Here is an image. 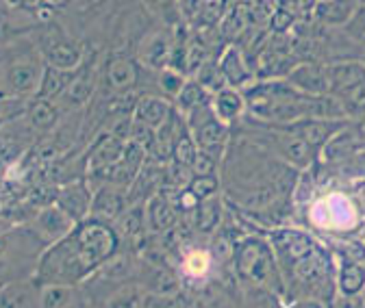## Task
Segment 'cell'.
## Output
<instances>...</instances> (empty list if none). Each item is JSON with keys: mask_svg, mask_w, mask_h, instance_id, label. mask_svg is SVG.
I'll use <instances>...</instances> for the list:
<instances>
[{"mask_svg": "<svg viewBox=\"0 0 365 308\" xmlns=\"http://www.w3.org/2000/svg\"><path fill=\"white\" fill-rule=\"evenodd\" d=\"M122 237L113 222L101 217H87L74 226V230L48 245L35 267V282L76 287L94 276L107 260L118 256Z\"/></svg>", "mask_w": 365, "mask_h": 308, "instance_id": "1", "label": "cell"}, {"mask_svg": "<svg viewBox=\"0 0 365 308\" xmlns=\"http://www.w3.org/2000/svg\"><path fill=\"white\" fill-rule=\"evenodd\" d=\"M248 111L263 124L285 126L300 120H346L348 113L337 98L311 96L287 80L252 83L242 90Z\"/></svg>", "mask_w": 365, "mask_h": 308, "instance_id": "2", "label": "cell"}, {"mask_svg": "<svg viewBox=\"0 0 365 308\" xmlns=\"http://www.w3.org/2000/svg\"><path fill=\"white\" fill-rule=\"evenodd\" d=\"M233 265H235V274L244 282L267 289L269 293H277V295L285 293V280H283L277 254H274L269 241L259 239V237L235 241Z\"/></svg>", "mask_w": 365, "mask_h": 308, "instance_id": "3", "label": "cell"}, {"mask_svg": "<svg viewBox=\"0 0 365 308\" xmlns=\"http://www.w3.org/2000/svg\"><path fill=\"white\" fill-rule=\"evenodd\" d=\"M331 96L341 102L348 115L365 111V63L348 61L329 68Z\"/></svg>", "mask_w": 365, "mask_h": 308, "instance_id": "4", "label": "cell"}, {"mask_svg": "<svg viewBox=\"0 0 365 308\" xmlns=\"http://www.w3.org/2000/svg\"><path fill=\"white\" fill-rule=\"evenodd\" d=\"M190 135L194 137L200 152H207L215 161L222 159L226 144H228V124H224L211 109V105H205L190 113L185 117Z\"/></svg>", "mask_w": 365, "mask_h": 308, "instance_id": "5", "label": "cell"}, {"mask_svg": "<svg viewBox=\"0 0 365 308\" xmlns=\"http://www.w3.org/2000/svg\"><path fill=\"white\" fill-rule=\"evenodd\" d=\"M267 126L292 133V135L300 137L302 142H307L311 148L319 150L346 126V120H300V122L285 124V126H272V124H267Z\"/></svg>", "mask_w": 365, "mask_h": 308, "instance_id": "6", "label": "cell"}, {"mask_svg": "<svg viewBox=\"0 0 365 308\" xmlns=\"http://www.w3.org/2000/svg\"><path fill=\"white\" fill-rule=\"evenodd\" d=\"M74 226H76L74 219L70 215H66L57 204L43 206L35 215L33 224H31L33 233L46 243V248L57 243V241H61V239H66L74 230Z\"/></svg>", "mask_w": 365, "mask_h": 308, "instance_id": "7", "label": "cell"}, {"mask_svg": "<svg viewBox=\"0 0 365 308\" xmlns=\"http://www.w3.org/2000/svg\"><path fill=\"white\" fill-rule=\"evenodd\" d=\"M263 137H267V144L274 148V152L281 154L296 169H307L315 161L317 150L311 148L307 142H302L300 137H296L292 133H285V130H277V128H269V133H265Z\"/></svg>", "mask_w": 365, "mask_h": 308, "instance_id": "8", "label": "cell"}, {"mask_svg": "<svg viewBox=\"0 0 365 308\" xmlns=\"http://www.w3.org/2000/svg\"><path fill=\"white\" fill-rule=\"evenodd\" d=\"M329 68L331 65H322V63H302L296 65L285 80L289 85H294L296 90L311 94V96H329L331 92V76H329Z\"/></svg>", "mask_w": 365, "mask_h": 308, "instance_id": "9", "label": "cell"}, {"mask_svg": "<svg viewBox=\"0 0 365 308\" xmlns=\"http://www.w3.org/2000/svg\"><path fill=\"white\" fill-rule=\"evenodd\" d=\"M91 202H94V189H91L87 183H81V181L61 187L57 191V200H55V204L66 215H70L76 224L91 215Z\"/></svg>", "mask_w": 365, "mask_h": 308, "instance_id": "10", "label": "cell"}, {"mask_svg": "<svg viewBox=\"0 0 365 308\" xmlns=\"http://www.w3.org/2000/svg\"><path fill=\"white\" fill-rule=\"evenodd\" d=\"M217 65H220V72L226 80L228 87H233V90H246L255 83V70L248 65L244 53L237 48V46H228L222 57L217 59Z\"/></svg>", "mask_w": 365, "mask_h": 308, "instance_id": "11", "label": "cell"}, {"mask_svg": "<svg viewBox=\"0 0 365 308\" xmlns=\"http://www.w3.org/2000/svg\"><path fill=\"white\" fill-rule=\"evenodd\" d=\"M128 196L126 189H120L115 185H101L94 191V202H91V217H101L107 222H113L128 208Z\"/></svg>", "mask_w": 365, "mask_h": 308, "instance_id": "12", "label": "cell"}, {"mask_svg": "<svg viewBox=\"0 0 365 308\" xmlns=\"http://www.w3.org/2000/svg\"><path fill=\"white\" fill-rule=\"evenodd\" d=\"M172 51H174V37L170 33H165V31H157V33L148 35L142 41V46H140V61L148 70L161 72L163 68L170 65Z\"/></svg>", "mask_w": 365, "mask_h": 308, "instance_id": "13", "label": "cell"}, {"mask_svg": "<svg viewBox=\"0 0 365 308\" xmlns=\"http://www.w3.org/2000/svg\"><path fill=\"white\" fill-rule=\"evenodd\" d=\"M178 222V211L174 206V202L157 191L150 196V200L146 202V224H148V230L155 233V235H165L170 230H174Z\"/></svg>", "mask_w": 365, "mask_h": 308, "instance_id": "14", "label": "cell"}, {"mask_svg": "<svg viewBox=\"0 0 365 308\" xmlns=\"http://www.w3.org/2000/svg\"><path fill=\"white\" fill-rule=\"evenodd\" d=\"M0 308H39V285L14 280L0 287Z\"/></svg>", "mask_w": 365, "mask_h": 308, "instance_id": "15", "label": "cell"}, {"mask_svg": "<svg viewBox=\"0 0 365 308\" xmlns=\"http://www.w3.org/2000/svg\"><path fill=\"white\" fill-rule=\"evenodd\" d=\"M174 107L168 98H159V96H142L135 105L133 111V120L142 122L146 126H150L153 130H159L172 115Z\"/></svg>", "mask_w": 365, "mask_h": 308, "instance_id": "16", "label": "cell"}, {"mask_svg": "<svg viewBox=\"0 0 365 308\" xmlns=\"http://www.w3.org/2000/svg\"><path fill=\"white\" fill-rule=\"evenodd\" d=\"M359 7L361 0H317L313 7V16L331 26H346Z\"/></svg>", "mask_w": 365, "mask_h": 308, "instance_id": "17", "label": "cell"}, {"mask_svg": "<svg viewBox=\"0 0 365 308\" xmlns=\"http://www.w3.org/2000/svg\"><path fill=\"white\" fill-rule=\"evenodd\" d=\"M124 148H126V144L120 142V139H115L111 133L101 135L98 144L94 146V150L89 152V165H87L89 171L91 174H98V171H105V169L113 167L122 159Z\"/></svg>", "mask_w": 365, "mask_h": 308, "instance_id": "18", "label": "cell"}, {"mask_svg": "<svg viewBox=\"0 0 365 308\" xmlns=\"http://www.w3.org/2000/svg\"><path fill=\"white\" fill-rule=\"evenodd\" d=\"M211 109H213V113H215L224 124L231 126L233 122H237V120L244 115V111H246L248 107H246V98H244V94H242L240 90H233V87H224L222 92L213 94V98H211Z\"/></svg>", "mask_w": 365, "mask_h": 308, "instance_id": "19", "label": "cell"}, {"mask_svg": "<svg viewBox=\"0 0 365 308\" xmlns=\"http://www.w3.org/2000/svg\"><path fill=\"white\" fill-rule=\"evenodd\" d=\"M39 308H83L76 287L46 285L39 287Z\"/></svg>", "mask_w": 365, "mask_h": 308, "instance_id": "20", "label": "cell"}, {"mask_svg": "<svg viewBox=\"0 0 365 308\" xmlns=\"http://www.w3.org/2000/svg\"><path fill=\"white\" fill-rule=\"evenodd\" d=\"M337 291L344 297H356L365 291V267L356 260L344 258L337 272Z\"/></svg>", "mask_w": 365, "mask_h": 308, "instance_id": "21", "label": "cell"}, {"mask_svg": "<svg viewBox=\"0 0 365 308\" xmlns=\"http://www.w3.org/2000/svg\"><path fill=\"white\" fill-rule=\"evenodd\" d=\"M74 72H66L53 65H46L43 74H41V83H39V90H37V98L39 100H53L61 94H66V90L72 85L74 80Z\"/></svg>", "mask_w": 365, "mask_h": 308, "instance_id": "22", "label": "cell"}, {"mask_svg": "<svg viewBox=\"0 0 365 308\" xmlns=\"http://www.w3.org/2000/svg\"><path fill=\"white\" fill-rule=\"evenodd\" d=\"M105 83L109 85V90H113L115 94H126L128 90H133V85L137 83L135 63L128 61V59H113L107 65Z\"/></svg>", "mask_w": 365, "mask_h": 308, "instance_id": "23", "label": "cell"}, {"mask_svg": "<svg viewBox=\"0 0 365 308\" xmlns=\"http://www.w3.org/2000/svg\"><path fill=\"white\" fill-rule=\"evenodd\" d=\"M115 228L122 239H137L148 230L146 224V204H130L118 219Z\"/></svg>", "mask_w": 365, "mask_h": 308, "instance_id": "24", "label": "cell"}, {"mask_svg": "<svg viewBox=\"0 0 365 308\" xmlns=\"http://www.w3.org/2000/svg\"><path fill=\"white\" fill-rule=\"evenodd\" d=\"M41 74L43 70H39L35 63H16L9 70V87L18 94H37L39 83H41Z\"/></svg>", "mask_w": 365, "mask_h": 308, "instance_id": "25", "label": "cell"}, {"mask_svg": "<svg viewBox=\"0 0 365 308\" xmlns=\"http://www.w3.org/2000/svg\"><path fill=\"white\" fill-rule=\"evenodd\" d=\"M211 94L205 90V87L198 83V80H187L185 87H182V92L178 94V98L174 100L176 102V109L182 117H187L190 113H194L196 109L205 107V105H211Z\"/></svg>", "mask_w": 365, "mask_h": 308, "instance_id": "26", "label": "cell"}, {"mask_svg": "<svg viewBox=\"0 0 365 308\" xmlns=\"http://www.w3.org/2000/svg\"><path fill=\"white\" fill-rule=\"evenodd\" d=\"M46 57H48V65L66 70V72H74L81 65L83 53L72 41H59V43H53L48 53H46Z\"/></svg>", "mask_w": 365, "mask_h": 308, "instance_id": "27", "label": "cell"}, {"mask_svg": "<svg viewBox=\"0 0 365 308\" xmlns=\"http://www.w3.org/2000/svg\"><path fill=\"white\" fill-rule=\"evenodd\" d=\"M220 219H222V204L217 196L202 200L194 211V224L202 235H213L220 226Z\"/></svg>", "mask_w": 365, "mask_h": 308, "instance_id": "28", "label": "cell"}, {"mask_svg": "<svg viewBox=\"0 0 365 308\" xmlns=\"http://www.w3.org/2000/svg\"><path fill=\"white\" fill-rule=\"evenodd\" d=\"M31 126L37 128V130H51L57 120H59V113L55 109V105L51 100H37L33 107H31Z\"/></svg>", "mask_w": 365, "mask_h": 308, "instance_id": "29", "label": "cell"}, {"mask_svg": "<svg viewBox=\"0 0 365 308\" xmlns=\"http://www.w3.org/2000/svg\"><path fill=\"white\" fill-rule=\"evenodd\" d=\"M194 80H198L211 96L217 94V92H222L224 87H228L226 80H224V76H222V72H220V65H217L215 59H209V61L198 70V74L194 76Z\"/></svg>", "mask_w": 365, "mask_h": 308, "instance_id": "30", "label": "cell"}, {"mask_svg": "<svg viewBox=\"0 0 365 308\" xmlns=\"http://www.w3.org/2000/svg\"><path fill=\"white\" fill-rule=\"evenodd\" d=\"M157 83H159V90L163 92V96L168 100H176L178 94L182 92V87H185L187 78H185V74L174 70V68H163L157 76Z\"/></svg>", "mask_w": 365, "mask_h": 308, "instance_id": "31", "label": "cell"}, {"mask_svg": "<svg viewBox=\"0 0 365 308\" xmlns=\"http://www.w3.org/2000/svg\"><path fill=\"white\" fill-rule=\"evenodd\" d=\"M211 270V254L207 250H192L185 254V260H182V272H185L190 278H205Z\"/></svg>", "mask_w": 365, "mask_h": 308, "instance_id": "32", "label": "cell"}, {"mask_svg": "<svg viewBox=\"0 0 365 308\" xmlns=\"http://www.w3.org/2000/svg\"><path fill=\"white\" fill-rule=\"evenodd\" d=\"M198 146L194 142V137L190 135V128L178 137V142L174 144V150H172V159L176 165H182V167H192L196 154H198Z\"/></svg>", "mask_w": 365, "mask_h": 308, "instance_id": "33", "label": "cell"}, {"mask_svg": "<svg viewBox=\"0 0 365 308\" xmlns=\"http://www.w3.org/2000/svg\"><path fill=\"white\" fill-rule=\"evenodd\" d=\"M142 291L135 285H126L120 287L107 302V308H142Z\"/></svg>", "mask_w": 365, "mask_h": 308, "instance_id": "34", "label": "cell"}, {"mask_svg": "<svg viewBox=\"0 0 365 308\" xmlns=\"http://www.w3.org/2000/svg\"><path fill=\"white\" fill-rule=\"evenodd\" d=\"M91 94H94V80L89 76H76L63 96L70 105H83L91 98Z\"/></svg>", "mask_w": 365, "mask_h": 308, "instance_id": "35", "label": "cell"}, {"mask_svg": "<svg viewBox=\"0 0 365 308\" xmlns=\"http://www.w3.org/2000/svg\"><path fill=\"white\" fill-rule=\"evenodd\" d=\"M187 189L202 202V200H209V198H215L217 196L220 179H217L215 174H209V176H192Z\"/></svg>", "mask_w": 365, "mask_h": 308, "instance_id": "36", "label": "cell"}, {"mask_svg": "<svg viewBox=\"0 0 365 308\" xmlns=\"http://www.w3.org/2000/svg\"><path fill=\"white\" fill-rule=\"evenodd\" d=\"M153 293H159L163 297H176V295H180V280H178V276H174L172 272H168V267H163L157 274V278H155Z\"/></svg>", "mask_w": 365, "mask_h": 308, "instance_id": "37", "label": "cell"}, {"mask_svg": "<svg viewBox=\"0 0 365 308\" xmlns=\"http://www.w3.org/2000/svg\"><path fill=\"white\" fill-rule=\"evenodd\" d=\"M207 61H209V57H207V46H205V43H202L200 39H192V41H190V46H187V70H185V74L196 76L198 70H200Z\"/></svg>", "mask_w": 365, "mask_h": 308, "instance_id": "38", "label": "cell"}, {"mask_svg": "<svg viewBox=\"0 0 365 308\" xmlns=\"http://www.w3.org/2000/svg\"><path fill=\"white\" fill-rule=\"evenodd\" d=\"M344 33L354 39L361 46H365V5H361L356 9V14L352 16V20L344 26Z\"/></svg>", "mask_w": 365, "mask_h": 308, "instance_id": "39", "label": "cell"}, {"mask_svg": "<svg viewBox=\"0 0 365 308\" xmlns=\"http://www.w3.org/2000/svg\"><path fill=\"white\" fill-rule=\"evenodd\" d=\"M244 28H246V16H244L242 9L226 14V18L222 22V31H224L226 37H237V35H242Z\"/></svg>", "mask_w": 365, "mask_h": 308, "instance_id": "40", "label": "cell"}, {"mask_svg": "<svg viewBox=\"0 0 365 308\" xmlns=\"http://www.w3.org/2000/svg\"><path fill=\"white\" fill-rule=\"evenodd\" d=\"M294 20H296V16H294L289 9L277 7V11H274L272 18H269V28H272L274 33H285V31L292 28Z\"/></svg>", "mask_w": 365, "mask_h": 308, "instance_id": "41", "label": "cell"}, {"mask_svg": "<svg viewBox=\"0 0 365 308\" xmlns=\"http://www.w3.org/2000/svg\"><path fill=\"white\" fill-rule=\"evenodd\" d=\"M207 0H178L176 7L180 11V16L190 20V22H198L200 14H202V7H205Z\"/></svg>", "mask_w": 365, "mask_h": 308, "instance_id": "42", "label": "cell"}, {"mask_svg": "<svg viewBox=\"0 0 365 308\" xmlns=\"http://www.w3.org/2000/svg\"><path fill=\"white\" fill-rule=\"evenodd\" d=\"M215 159L209 156L207 152H198L194 163H192V176H209V174H215Z\"/></svg>", "mask_w": 365, "mask_h": 308, "instance_id": "43", "label": "cell"}, {"mask_svg": "<svg viewBox=\"0 0 365 308\" xmlns=\"http://www.w3.org/2000/svg\"><path fill=\"white\" fill-rule=\"evenodd\" d=\"M198 204H200V200L190 189H180V193L176 196V202H174L176 211H185V213H194L198 208Z\"/></svg>", "mask_w": 365, "mask_h": 308, "instance_id": "44", "label": "cell"}, {"mask_svg": "<svg viewBox=\"0 0 365 308\" xmlns=\"http://www.w3.org/2000/svg\"><path fill=\"white\" fill-rule=\"evenodd\" d=\"M170 297H163L159 293H146L142 299V308H168Z\"/></svg>", "mask_w": 365, "mask_h": 308, "instance_id": "45", "label": "cell"}, {"mask_svg": "<svg viewBox=\"0 0 365 308\" xmlns=\"http://www.w3.org/2000/svg\"><path fill=\"white\" fill-rule=\"evenodd\" d=\"M144 3L148 5V9L163 14V11H168V9H172V7L178 3V0H144Z\"/></svg>", "mask_w": 365, "mask_h": 308, "instance_id": "46", "label": "cell"}, {"mask_svg": "<svg viewBox=\"0 0 365 308\" xmlns=\"http://www.w3.org/2000/svg\"><path fill=\"white\" fill-rule=\"evenodd\" d=\"M37 16H39V20H48L51 18V9H37Z\"/></svg>", "mask_w": 365, "mask_h": 308, "instance_id": "47", "label": "cell"}, {"mask_svg": "<svg viewBox=\"0 0 365 308\" xmlns=\"http://www.w3.org/2000/svg\"><path fill=\"white\" fill-rule=\"evenodd\" d=\"M46 5H51V7H59V5H63L66 0H43Z\"/></svg>", "mask_w": 365, "mask_h": 308, "instance_id": "48", "label": "cell"}, {"mask_svg": "<svg viewBox=\"0 0 365 308\" xmlns=\"http://www.w3.org/2000/svg\"><path fill=\"white\" fill-rule=\"evenodd\" d=\"M7 3H11V5H20L22 0H7Z\"/></svg>", "mask_w": 365, "mask_h": 308, "instance_id": "49", "label": "cell"}, {"mask_svg": "<svg viewBox=\"0 0 365 308\" xmlns=\"http://www.w3.org/2000/svg\"><path fill=\"white\" fill-rule=\"evenodd\" d=\"M361 61L365 63V51H363V55H361Z\"/></svg>", "mask_w": 365, "mask_h": 308, "instance_id": "50", "label": "cell"}, {"mask_svg": "<svg viewBox=\"0 0 365 308\" xmlns=\"http://www.w3.org/2000/svg\"><path fill=\"white\" fill-rule=\"evenodd\" d=\"M361 308H365V302H363V304H361Z\"/></svg>", "mask_w": 365, "mask_h": 308, "instance_id": "51", "label": "cell"}, {"mask_svg": "<svg viewBox=\"0 0 365 308\" xmlns=\"http://www.w3.org/2000/svg\"><path fill=\"white\" fill-rule=\"evenodd\" d=\"M3 285H5V282H0V287H3Z\"/></svg>", "mask_w": 365, "mask_h": 308, "instance_id": "52", "label": "cell"}, {"mask_svg": "<svg viewBox=\"0 0 365 308\" xmlns=\"http://www.w3.org/2000/svg\"><path fill=\"white\" fill-rule=\"evenodd\" d=\"M363 239H365V235H363Z\"/></svg>", "mask_w": 365, "mask_h": 308, "instance_id": "53", "label": "cell"}, {"mask_svg": "<svg viewBox=\"0 0 365 308\" xmlns=\"http://www.w3.org/2000/svg\"><path fill=\"white\" fill-rule=\"evenodd\" d=\"M363 293H365V291H363Z\"/></svg>", "mask_w": 365, "mask_h": 308, "instance_id": "54", "label": "cell"}]
</instances>
